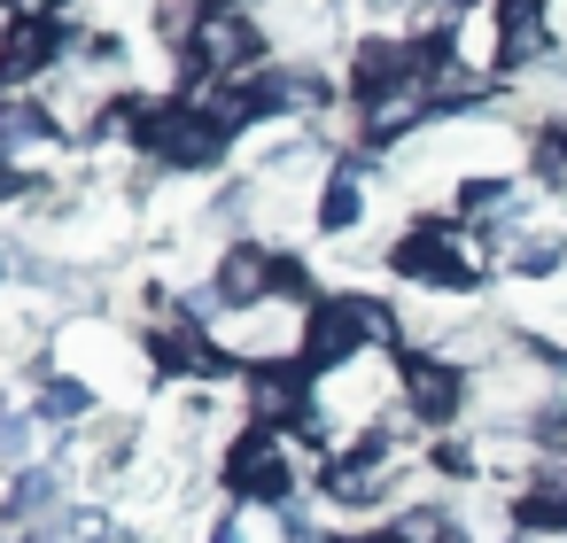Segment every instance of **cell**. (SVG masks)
I'll return each instance as SVG.
<instances>
[{
    "mask_svg": "<svg viewBox=\"0 0 567 543\" xmlns=\"http://www.w3.org/2000/svg\"><path fill=\"white\" fill-rule=\"evenodd\" d=\"M55 497H63V489H55V473H24V481H17V512H24V520H48V504H55Z\"/></svg>",
    "mask_w": 567,
    "mask_h": 543,
    "instance_id": "2e32d148",
    "label": "cell"
},
{
    "mask_svg": "<svg viewBox=\"0 0 567 543\" xmlns=\"http://www.w3.org/2000/svg\"><path fill=\"white\" fill-rule=\"evenodd\" d=\"M32 411H40V419H79V411H94V388H86V380H48Z\"/></svg>",
    "mask_w": 567,
    "mask_h": 543,
    "instance_id": "7c38bea8",
    "label": "cell"
},
{
    "mask_svg": "<svg viewBox=\"0 0 567 543\" xmlns=\"http://www.w3.org/2000/svg\"><path fill=\"white\" fill-rule=\"evenodd\" d=\"M288 481H296V450H288L272 427H249V435L234 442V458H226V489H234V497H257V504H280Z\"/></svg>",
    "mask_w": 567,
    "mask_h": 543,
    "instance_id": "277c9868",
    "label": "cell"
},
{
    "mask_svg": "<svg viewBox=\"0 0 567 543\" xmlns=\"http://www.w3.org/2000/svg\"><path fill=\"white\" fill-rule=\"evenodd\" d=\"M404 404L420 411V419H458V404H466V380H458V365L451 357H412L404 365Z\"/></svg>",
    "mask_w": 567,
    "mask_h": 543,
    "instance_id": "9c48e42d",
    "label": "cell"
},
{
    "mask_svg": "<svg viewBox=\"0 0 567 543\" xmlns=\"http://www.w3.org/2000/svg\"><path fill=\"white\" fill-rule=\"evenodd\" d=\"M497 71H520V63H536V48H544V0H497Z\"/></svg>",
    "mask_w": 567,
    "mask_h": 543,
    "instance_id": "30bf717a",
    "label": "cell"
},
{
    "mask_svg": "<svg viewBox=\"0 0 567 543\" xmlns=\"http://www.w3.org/2000/svg\"><path fill=\"white\" fill-rule=\"evenodd\" d=\"M24 442H32L24 419H0V458H24Z\"/></svg>",
    "mask_w": 567,
    "mask_h": 543,
    "instance_id": "d6986e66",
    "label": "cell"
},
{
    "mask_svg": "<svg viewBox=\"0 0 567 543\" xmlns=\"http://www.w3.org/2000/svg\"><path fill=\"white\" fill-rule=\"evenodd\" d=\"M148 349H156V365H164V373H187V380H203V373H218V365H226V349L195 326V311L164 319V326L148 334Z\"/></svg>",
    "mask_w": 567,
    "mask_h": 543,
    "instance_id": "ba28073f",
    "label": "cell"
},
{
    "mask_svg": "<svg viewBox=\"0 0 567 543\" xmlns=\"http://www.w3.org/2000/svg\"><path fill=\"white\" fill-rule=\"evenodd\" d=\"M389 264H396L412 288H474V264H466V249H458L451 233H435V226H412V233L389 249Z\"/></svg>",
    "mask_w": 567,
    "mask_h": 543,
    "instance_id": "8992f818",
    "label": "cell"
},
{
    "mask_svg": "<svg viewBox=\"0 0 567 543\" xmlns=\"http://www.w3.org/2000/svg\"><path fill=\"white\" fill-rule=\"evenodd\" d=\"M257 48H265V24L249 9H210L187 55H195L203 79H241V63H257Z\"/></svg>",
    "mask_w": 567,
    "mask_h": 543,
    "instance_id": "5b68a950",
    "label": "cell"
},
{
    "mask_svg": "<svg viewBox=\"0 0 567 543\" xmlns=\"http://www.w3.org/2000/svg\"><path fill=\"white\" fill-rule=\"evenodd\" d=\"M117 125H125L156 164H172V171H210V164L226 156V140H234L210 109H187V102H133V109H117Z\"/></svg>",
    "mask_w": 567,
    "mask_h": 543,
    "instance_id": "6da1fadb",
    "label": "cell"
},
{
    "mask_svg": "<svg viewBox=\"0 0 567 543\" xmlns=\"http://www.w3.org/2000/svg\"><path fill=\"white\" fill-rule=\"evenodd\" d=\"M210 543H241V528H234V520H226V528H218V535H210Z\"/></svg>",
    "mask_w": 567,
    "mask_h": 543,
    "instance_id": "ffe728a7",
    "label": "cell"
},
{
    "mask_svg": "<svg viewBox=\"0 0 567 543\" xmlns=\"http://www.w3.org/2000/svg\"><path fill=\"white\" fill-rule=\"evenodd\" d=\"M350 543H404V535H350Z\"/></svg>",
    "mask_w": 567,
    "mask_h": 543,
    "instance_id": "44dd1931",
    "label": "cell"
},
{
    "mask_svg": "<svg viewBox=\"0 0 567 543\" xmlns=\"http://www.w3.org/2000/svg\"><path fill=\"white\" fill-rule=\"evenodd\" d=\"M513 512H520V528H528V535H567V497H544V489H528Z\"/></svg>",
    "mask_w": 567,
    "mask_h": 543,
    "instance_id": "4fadbf2b",
    "label": "cell"
},
{
    "mask_svg": "<svg viewBox=\"0 0 567 543\" xmlns=\"http://www.w3.org/2000/svg\"><path fill=\"white\" fill-rule=\"evenodd\" d=\"M280 295V257L272 249H226L218 257V303H234V311H249V303H272Z\"/></svg>",
    "mask_w": 567,
    "mask_h": 543,
    "instance_id": "52a82bcc",
    "label": "cell"
},
{
    "mask_svg": "<svg viewBox=\"0 0 567 543\" xmlns=\"http://www.w3.org/2000/svg\"><path fill=\"white\" fill-rule=\"evenodd\" d=\"M365 342H389V311H381L373 295H319V303H311V349H303L311 373L358 365Z\"/></svg>",
    "mask_w": 567,
    "mask_h": 543,
    "instance_id": "7a4b0ae2",
    "label": "cell"
},
{
    "mask_svg": "<svg viewBox=\"0 0 567 543\" xmlns=\"http://www.w3.org/2000/svg\"><path fill=\"white\" fill-rule=\"evenodd\" d=\"M536 171H544L551 195H567V125H551V133L536 140Z\"/></svg>",
    "mask_w": 567,
    "mask_h": 543,
    "instance_id": "9a60e30c",
    "label": "cell"
},
{
    "mask_svg": "<svg viewBox=\"0 0 567 543\" xmlns=\"http://www.w3.org/2000/svg\"><path fill=\"white\" fill-rule=\"evenodd\" d=\"M63 543H110V520L94 504H79V512H63Z\"/></svg>",
    "mask_w": 567,
    "mask_h": 543,
    "instance_id": "e0dca14e",
    "label": "cell"
},
{
    "mask_svg": "<svg viewBox=\"0 0 567 543\" xmlns=\"http://www.w3.org/2000/svg\"><path fill=\"white\" fill-rule=\"evenodd\" d=\"M365 218V187H358V164H334L327 171V195H319V226L327 233H350Z\"/></svg>",
    "mask_w": 567,
    "mask_h": 543,
    "instance_id": "8fae6325",
    "label": "cell"
},
{
    "mask_svg": "<svg viewBox=\"0 0 567 543\" xmlns=\"http://www.w3.org/2000/svg\"><path fill=\"white\" fill-rule=\"evenodd\" d=\"M404 543H466L458 535V520L451 512H435V504H420V512H404V528H396Z\"/></svg>",
    "mask_w": 567,
    "mask_h": 543,
    "instance_id": "5bb4252c",
    "label": "cell"
},
{
    "mask_svg": "<svg viewBox=\"0 0 567 543\" xmlns=\"http://www.w3.org/2000/svg\"><path fill=\"white\" fill-rule=\"evenodd\" d=\"M513 264H520V272H551V264H559V241H520Z\"/></svg>",
    "mask_w": 567,
    "mask_h": 543,
    "instance_id": "ac0fdd59",
    "label": "cell"
},
{
    "mask_svg": "<svg viewBox=\"0 0 567 543\" xmlns=\"http://www.w3.org/2000/svg\"><path fill=\"white\" fill-rule=\"evenodd\" d=\"M71 17L63 9H32L9 24V40H0V86H24V79H55V55L71 48Z\"/></svg>",
    "mask_w": 567,
    "mask_h": 543,
    "instance_id": "3957f363",
    "label": "cell"
}]
</instances>
